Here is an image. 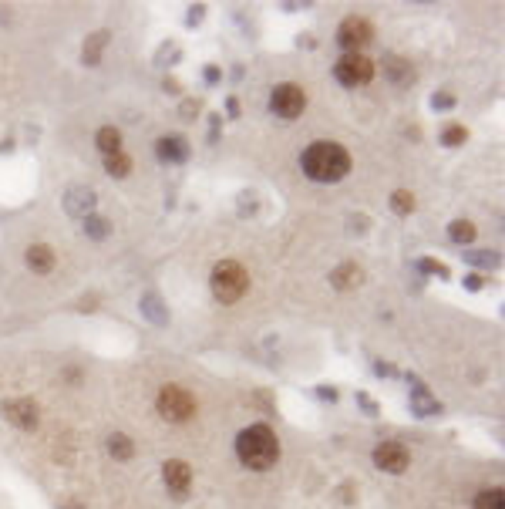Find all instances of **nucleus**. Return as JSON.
Here are the masks:
<instances>
[{
  "mask_svg": "<svg viewBox=\"0 0 505 509\" xmlns=\"http://www.w3.org/2000/svg\"><path fill=\"white\" fill-rule=\"evenodd\" d=\"M158 412L166 422H189L196 415V398L182 385H166L158 391Z\"/></svg>",
  "mask_w": 505,
  "mask_h": 509,
  "instance_id": "20e7f679",
  "label": "nucleus"
},
{
  "mask_svg": "<svg viewBox=\"0 0 505 509\" xmlns=\"http://www.w3.org/2000/svg\"><path fill=\"white\" fill-rule=\"evenodd\" d=\"M108 44V31H94L88 41H85V51H81V58H85V64H98L101 61V51H105Z\"/></svg>",
  "mask_w": 505,
  "mask_h": 509,
  "instance_id": "f3484780",
  "label": "nucleus"
},
{
  "mask_svg": "<svg viewBox=\"0 0 505 509\" xmlns=\"http://www.w3.org/2000/svg\"><path fill=\"white\" fill-rule=\"evenodd\" d=\"M85 233H88V236H94V240H101V236H108V223L101 216H88Z\"/></svg>",
  "mask_w": 505,
  "mask_h": 509,
  "instance_id": "a878e982",
  "label": "nucleus"
},
{
  "mask_svg": "<svg viewBox=\"0 0 505 509\" xmlns=\"http://www.w3.org/2000/svg\"><path fill=\"white\" fill-rule=\"evenodd\" d=\"M361 280H364V270L357 263H340L330 274V283H334L337 290H354V287H361Z\"/></svg>",
  "mask_w": 505,
  "mask_h": 509,
  "instance_id": "ddd939ff",
  "label": "nucleus"
},
{
  "mask_svg": "<svg viewBox=\"0 0 505 509\" xmlns=\"http://www.w3.org/2000/svg\"><path fill=\"white\" fill-rule=\"evenodd\" d=\"M391 209H394V213H401V216H408V213L414 209V196L408 192V189H398V192L391 196Z\"/></svg>",
  "mask_w": 505,
  "mask_h": 509,
  "instance_id": "b1692460",
  "label": "nucleus"
},
{
  "mask_svg": "<svg viewBox=\"0 0 505 509\" xmlns=\"http://www.w3.org/2000/svg\"><path fill=\"white\" fill-rule=\"evenodd\" d=\"M418 270H425V274H435V277H448V266L438 260H418Z\"/></svg>",
  "mask_w": 505,
  "mask_h": 509,
  "instance_id": "bb28decb",
  "label": "nucleus"
},
{
  "mask_svg": "<svg viewBox=\"0 0 505 509\" xmlns=\"http://www.w3.org/2000/svg\"><path fill=\"white\" fill-rule=\"evenodd\" d=\"M411 408L418 415H438V412H442V401L431 398L428 388L421 385V381H414L411 385Z\"/></svg>",
  "mask_w": 505,
  "mask_h": 509,
  "instance_id": "4468645a",
  "label": "nucleus"
},
{
  "mask_svg": "<svg viewBox=\"0 0 505 509\" xmlns=\"http://www.w3.org/2000/svg\"><path fill=\"white\" fill-rule=\"evenodd\" d=\"M431 105H435V109H451V98H448V94H435Z\"/></svg>",
  "mask_w": 505,
  "mask_h": 509,
  "instance_id": "cd10ccee",
  "label": "nucleus"
},
{
  "mask_svg": "<svg viewBox=\"0 0 505 509\" xmlns=\"http://www.w3.org/2000/svg\"><path fill=\"white\" fill-rule=\"evenodd\" d=\"M64 209L71 213V216L77 219H88L94 209V192L92 189H81V185H75L68 196H64Z\"/></svg>",
  "mask_w": 505,
  "mask_h": 509,
  "instance_id": "f8f14e48",
  "label": "nucleus"
},
{
  "mask_svg": "<svg viewBox=\"0 0 505 509\" xmlns=\"http://www.w3.org/2000/svg\"><path fill=\"white\" fill-rule=\"evenodd\" d=\"M155 152H158V159H162V162L179 166V162H185V159H189V142H185L182 135H162V139H158V145H155Z\"/></svg>",
  "mask_w": 505,
  "mask_h": 509,
  "instance_id": "9b49d317",
  "label": "nucleus"
},
{
  "mask_svg": "<svg viewBox=\"0 0 505 509\" xmlns=\"http://www.w3.org/2000/svg\"><path fill=\"white\" fill-rule=\"evenodd\" d=\"M27 266H31L34 274H51L54 270V250L47 247V243H34L27 250Z\"/></svg>",
  "mask_w": 505,
  "mask_h": 509,
  "instance_id": "2eb2a0df",
  "label": "nucleus"
},
{
  "mask_svg": "<svg viewBox=\"0 0 505 509\" xmlns=\"http://www.w3.org/2000/svg\"><path fill=\"white\" fill-rule=\"evenodd\" d=\"M199 17H202V7H196V11H189V24H196Z\"/></svg>",
  "mask_w": 505,
  "mask_h": 509,
  "instance_id": "2f4dec72",
  "label": "nucleus"
},
{
  "mask_svg": "<svg viewBox=\"0 0 505 509\" xmlns=\"http://www.w3.org/2000/svg\"><path fill=\"white\" fill-rule=\"evenodd\" d=\"M357 401H361V405H364V408H368L370 415H374V412H378V405H374V401H370L368 395H357Z\"/></svg>",
  "mask_w": 505,
  "mask_h": 509,
  "instance_id": "c85d7f7f",
  "label": "nucleus"
},
{
  "mask_svg": "<svg viewBox=\"0 0 505 509\" xmlns=\"http://www.w3.org/2000/svg\"><path fill=\"white\" fill-rule=\"evenodd\" d=\"M236 455H239V462L246 469H253V472H266V469H273L276 459H280V439L270 425H249L239 432L236 439Z\"/></svg>",
  "mask_w": 505,
  "mask_h": 509,
  "instance_id": "f03ea898",
  "label": "nucleus"
},
{
  "mask_svg": "<svg viewBox=\"0 0 505 509\" xmlns=\"http://www.w3.org/2000/svg\"><path fill=\"white\" fill-rule=\"evenodd\" d=\"M162 479H166L168 493L182 499V496L189 493V486H192V469H189L182 459H172V462H166V469H162Z\"/></svg>",
  "mask_w": 505,
  "mask_h": 509,
  "instance_id": "9d476101",
  "label": "nucleus"
},
{
  "mask_svg": "<svg viewBox=\"0 0 505 509\" xmlns=\"http://www.w3.org/2000/svg\"><path fill=\"white\" fill-rule=\"evenodd\" d=\"M108 452H111L118 462H125V459H132L135 446H132V439H128V435H111V439H108Z\"/></svg>",
  "mask_w": 505,
  "mask_h": 509,
  "instance_id": "aec40b11",
  "label": "nucleus"
},
{
  "mask_svg": "<svg viewBox=\"0 0 505 509\" xmlns=\"http://www.w3.org/2000/svg\"><path fill=\"white\" fill-rule=\"evenodd\" d=\"M387 75H391V81H394V85H408V81L414 78V71H411V64L404 61V58L391 54V58H387Z\"/></svg>",
  "mask_w": 505,
  "mask_h": 509,
  "instance_id": "a211bd4d",
  "label": "nucleus"
},
{
  "mask_svg": "<svg viewBox=\"0 0 505 509\" xmlns=\"http://www.w3.org/2000/svg\"><path fill=\"white\" fill-rule=\"evenodd\" d=\"M472 509H505L502 489H482V493L475 496V506Z\"/></svg>",
  "mask_w": 505,
  "mask_h": 509,
  "instance_id": "412c9836",
  "label": "nucleus"
},
{
  "mask_svg": "<svg viewBox=\"0 0 505 509\" xmlns=\"http://www.w3.org/2000/svg\"><path fill=\"white\" fill-rule=\"evenodd\" d=\"M300 166L313 183H340L351 172V155L337 142H313L300 155Z\"/></svg>",
  "mask_w": 505,
  "mask_h": 509,
  "instance_id": "f257e3e1",
  "label": "nucleus"
},
{
  "mask_svg": "<svg viewBox=\"0 0 505 509\" xmlns=\"http://www.w3.org/2000/svg\"><path fill=\"white\" fill-rule=\"evenodd\" d=\"M448 236H451L455 243L465 247V243H472L475 240V223H468V219H455V223L448 226Z\"/></svg>",
  "mask_w": 505,
  "mask_h": 509,
  "instance_id": "4be33fe9",
  "label": "nucleus"
},
{
  "mask_svg": "<svg viewBox=\"0 0 505 509\" xmlns=\"http://www.w3.org/2000/svg\"><path fill=\"white\" fill-rule=\"evenodd\" d=\"M105 169H108V176H115V179H125V176L132 172V159H128L125 152L105 155Z\"/></svg>",
  "mask_w": 505,
  "mask_h": 509,
  "instance_id": "6ab92c4d",
  "label": "nucleus"
},
{
  "mask_svg": "<svg viewBox=\"0 0 505 509\" xmlns=\"http://www.w3.org/2000/svg\"><path fill=\"white\" fill-rule=\"evenodd\" d=\"M0 412H4V418H7L11 425L24 429V432H34V429H37V422H41V415H37V405H34L31 398L4 401V405H0Z\"/></svg>",
  "mask_w": 505,
  "mask_h": 509,
  "instance_id": "6e6552de",
  "label": "nucleus"
},
{
  "mask_svg": "<svg viewBox=\"0 0 505 509\" xmlns=\"http://www.w3.org/2000/svg\"><path fill=\"white\" fill-rule=\"evenodd\" d=\"M465 139H468V132H465L461 125H448V128L442 132V142H444V145H451V149H455V145H461Z\"/></svg>",
  "mask_w": 505,
  "mask_h": 509,
  "instance_id": "393cba45",
  "label": "nucleus"
},
{
  "mask_svg": "<svg viewBox=\"0 0 505 509\" xmlns=\"http://www.w3.org/2000/svg\"><path fill=\"white\" fill-rule=\"evenodd\" d=\"M209 283H213V293H216L219 304H236V300L249 290V274L243 270V263L223 260V263H216L213 266Z\"/></svg>",
  "mask_w": 505,
  "mask_h": 509,
  "instance_id": "7ed1b4c3",
  "label": "nucleus"
},
{
  "mask_svg": "<svg viewBox=\"0 0 505 509\" xmlns=\"http://www.w3.org/2000/svg\"><path fill=\"white\" fill-rule=\"evenodd\" d=\"M306 109V94L300 85H293V81H283V85H276L273 94H270V111L273 115H280V118H287V122H293V118H300Z\"/></svg>",
  "mask_w": 505,
  "mask_h": 509,
  "instance_id": "39448f33",
  "label": "nucleus"
},
{
  "mask_svg": "<svg viewBox=\"0 0 505 509\" xmlns=\"http://www.w3.org/2000/svg\"><path fill=\"white\" fill-rule=\"evenodd\" d=\"M465 260L478 263V266H499V253L495 250H465Z\"/></svg>",
  "mask_w": 505,
  "mask_h": 509,
  "instance_id": "5701e85b",
  "label": "nucleus"
},
{
  "mask_svg": "<svg viewBox=\"0 0 505 509\" xmlns=\"http://www.w3.org/2000/svg\"><path fill=\"white\" fill-rule=\"evenodd\" d=\"M374 371H378V374H394V368H391V364H374Z\"/></svg>",
  "mask_w": 505,
  "mask_h": 509,
  "instance_id": "7c9ffc66",
  "label": "nucleus"
},
{
  "mask_svg": "<svg viewBox=\"0 0 505 509\" xmlns=\"http://www.w3.org/2000/svg\"><path fill=\"white\" fill-rule=\"evenodd\" d=\"M334 78L347 88H357V85H368L374 78V61L364 58V54H344L340 61L334 64Z\"/></svg>",
  "mask_w": 505,
  "mask_h": 509,
  "instance_id": "423d86ee",
  "label": "nucleus"
},
{
  "mask_svg": "<svg viewBox=\"0 0 505 509\" xmlns=\"http://www.w3.org/2000/svg\"><path fill=\"white\" fill-rule=\"evenodd\" d=\"M374 465L398 476V472L408 469V448L401 446V442H381V446L374 448Z\"/></svg>",
  "mask_w": 505,
  "mask_h": 509,
  "instance_id": "1a4fd4ad",
  "label": "nucleus"
},
{
  "mask_svg": "<svg viewBox=\"0 0 505 509\" xmlns=\"http://www.w3.org/2000/svg\"><path fill=\"white\" fill-rule=\"evenodd\" d=\"M370 37H374V27H370L364 17H347V20H340V27H337V44L344 47L347 54H361V47H368Z\"/></svg>",
  "mask_w": 505,
  "mask_h": 509,
  "instance_id": "0eeeda50",
  "label": "nucleus"
},
{
  "mask_svg": "<svg viewBox=\"0 0 505 509\" xmlns=\"http://www.w3.org/2000/svg\"><path fill=\"white\" fill-rule=\"evenodd\" d=\"M465 287H468V290H478V287H482V280H478V277H475V274H472V277L465 280Z\"/></svg>",
  "mask_w": 505,
  "mask_h": 509,
  "instance_id": "c756f323",
  "label": "nucleus"
},
{
  "mask_svg": "<svg viewBox=\"0 0 505 509\" xmlns=\"http://www.w3.org/2000/svg\"><path fill=\"white\" fill-rule=\"evenodd\" d=\"M94 142H98V149H101L105 155L122 152V132H118L115 125H105V128H98V135H94Z\"/></svg>",
  "mask_w": 505,
  "mask_h": 509,
  "instance_id": "dca6fc26",
  "label": "nucleus"
}]
</instances>
